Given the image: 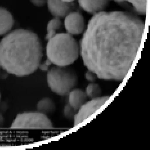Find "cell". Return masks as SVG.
Instances as JSON below:
<instances>
[{
	"mask_svg": "<svg viewBox=\"0 0 150 150\" xmlns=\"http://www.w3.org/2000/svg\"><path fill=\"white\" fill-rule=\"evenodd\" d=\"M68 94V103L77 110L86 102L87 96L85 92L81 89L75 88Z\"/></svg>",
	"mask_w": 150,
	"mask_h": 150,
	"instance_id": "8fae6325",
	"label": "cell"
},
{
	"mask_svg": "<svg viewBox=\"0 0 150 150\" xmlns=\"http://www.w3.org/2000/svg\"><path fill=\"white\" fill-rule=\"evenodd\" d=\"M120 5L141 14L146 13L147 0H114Z\"/></svg>",
	"mask_w": 150,
	"mask_h": 150,
	"instance_id": "7c38bea8",
	"label": "cell"
},
{
	"mask_svg": "<svg viewBox=\"0 0 150 150\" xmlns=\"http://www.w3.org/2000/svg\"><path fill=\"white\" fill-rule=\"evenodd\" d=\"M48 9L54 17L60 18L64 17L72 11L73 3L65 2L62 0H47Z\"/></svg>",
	"mask_w": 150,
	"mask_h": 150,
	"instance_id": "ba28073f",
	"label": "cell"
},
{
	"mask_svg": "<svg viewBox=\"0 0 150 150\" xmlns=\"http://www.w3.org/2000/svg\"><path fill=\"white\" fill-rule=\"evenodd\" d=\"M43 55L40 40L28 30L11 31L0 41V66L18 76L28 75L39 67Z\"/></svg>",
	"mask_w": 150,
	"mask_h": 150,
	"instance_id": "7a4b0ae2",
	"label": "cell"
},
{
	"mask_svg": "<svg viewBox=\"0 0 150 150\" xmlns=\"http://www.w3.org/2000/svg\"><path fill=\"white\" fill-rule=\"evenodd\" d=\"M80 7L86 12L96 14L104 11L111 0H78Z\"/></svg>",
	"mask_w": 150,
	"mask_h": 150,
	"instance_id": "9c48e42d",
	"label": "cell"
},
{
	"mask_svg": "<svg viewBox=\"0 0 150 150\" xmlns=\"http://www.w3.org/2000/svg\"><path fill=\"white\" fill-rule=\"evenodd\" d=\"M34 5L37 6H43L47 3V0H30Z\"/></svg>",
	"mask_w": 150,
	"mask_h": 150,
	"instance_id": "d6986e66",
	"label": "cell"
},
{
	"mask_svg": "<svg viewBox=\"0 0 150 150\" xmlns=\"http://www.w3.org/2000/svg\"><path fill=\"white\" fill-rule=\"evenodd\" d=\"M108 96L92 99L79 109L74 118V126L81 123L99 109L109 99Z\"/></svg>",
	"mask_w": 150,
	"mask_h": 150,
	"instance_id": "8992f818",
	"label": "cell"
},
{
	"mask_svg": "<svg viewBox=\"0 0 150 150\" xmlns=\"http://www.w3.org/2000/svg\"><path fill=\"white\" fill-rule=\"evenodd\" d=\"M96 74L93 72L88 70L85 74V76L86 79L88 81H93L96 79Z\"/></svg>",
	"mask_w": 150,
	"mask_h": 150,
	"instance_id": "e0dca14e",
	"label": "cell"
},
{
	"mask_svg": "<svg viewBox=\"0 0 150 150\" xmlns=\"http://www.w3.org/2000/svg\"></svg>",
	"mask_w": 150,
	"mask_h": 150,
	"instance_id": "7402d4cb",
	"label": "cell"
},
{
	"mask_svg": "<svg viewBox=\"0 0 150 150\" xmlns=\"http://www.w3.org/2000/svg\"><path fill=\"white\" fill-rule=\"evenodd\" d=\"M63 23L60 18L54 17L48 22L47 26V33L45 37L48 40L61 30L62 28Z\"/></svg>",
	"mask_w": 150,
	"mask_h": 150,
	"instance_id": "4fadbf2b",
	"label": "cell"
},
{
	"mask_svg": "<svg viewBox=\"0 0 150 150\" xmlns=\"http://www.w3.org/2000/svg\"><path fill=\"white\" fill-rule=\"evenodd\" d=\"M51 64V62L47 59L42 64H40L39 67L43 71L48 70L49 66Z\"/></svg>",
	"mask_w": 150,
	"mask_h": 150,
	"instance_id": "ac0fdd59",
	"label": "cell"
},
{
	"mask_svg": "<svg viewBox=\"0 0 150 150\" xmlns=\"http://www.w3.org/2000/svg\"><path fill=\"white\" fill-rule=\"evenodd\" d=\"M85 93L87 97L93 99L100 97L101 93V90L98 84L91 83L87 86Z\"/></svg>",
	"mask_w": 150,
	"mask_h": 150,
	"instance_id": "9a60e30c",
	"label": "cell"
},
{
	"mask_svg": "<svg viewBox=\"0 0 150 150\" xmlns=\"http://www.w3.org/2000/svg\"><path fill=\"white\" fill-rule=\"evenodd\" d=\"M4 122V117L1 113H0V127L2 126Z\"/></svg>",
	"mask_w": 150,
	"mask_h": 150,
	"instance_id": "ffe728a7",
	"label": "cell"
},
{
	"mask_svg": "<svg viewBox=\"0 0 150 150\" xmlns=\"http://www.w3.org/2000/svg\"><path fill=\"white\" fill-rule=\"evenodd\" d=\"M14 24V19L11 13L7 9L0 7V36L10 32Z\"/></svg>",
	"mask_w": 150,
	"mask_h": 150,
	"instance_id": "30bf717a",
	"label": "cell"
},
{
	"mask_svg": "<svg viewBox=\"0 0 150 150\" xmlns=\"http://www.w3.org/2000/svg\"><path fill=\"white\" fill-rule=\"evenodd\" d=\"M63 1L69 3H72L75 0H62Z\"/></svg>",
	"mask_w": 150,
	"mask_h": 150,
	"instance_id": "44dd1931",
	"label": "cell"
},
{
	"mask_svg": "<svg viewBox=\"0 0 150 150\" xmlns=\"http://www.w3.org/2000/svg\"></svg>",
	"mask_w": 150,
	"mask_h": 150,
	"instance_id": "603a6c76",
	"label": "cell"
},
{
	"mask_svg": "<svg viewBox=\"0 0 150 150\" xmlns=\"http://www.w3.org/2000/svg\"><path fill=\"white\" fill-rule=\"evenodd\" d=\"M144 27L142 20L129 13L95 14L79 43L84 65L100 79L123 80L136 57Z\"/></svg>",
	"mask_w": 150,
	"mask_h": 150,
	"instance_id": "6da1fadb",
	"label": "cell"
},
{
	"mask_svg": "<svg viewBox=\"0 0 150 150\" xmlns=\"http://www.w3.org/2000/svg\"><path fill=\"white\" fill-rule=\"evenodd\" d=\"M67 33L72 35H78L84 31L86 23L84 18L80 13L71 11L65 17L63 23Z\"/></svg>",
	"mask_w": 150,
	"mask_h": 150,
	"instance_id": "52a82bcc",
	"label": "cell"
},
{
	"mask_svg": "<svg viewBox=\"0 0 150 150\" xmlns=\"http://www.w3.org/2000/svg\"><path fill=\"white\" fill-rule=\"evenodd\" d=\"M47 59L55 65L69 66L80 55L79 43L67 33H58L48 40L46 48Z\"/></svg>",
	"mask_w": 150,
	"mask_h": 150,
	"instance_id": "3957f363",
	"label": "cell"
},
{
	"mask_svg": "<svg viewBox=\"0 0 150 150\" xmlns=\"http://www.w3.org/2000/svg\"><path fill=\"white\" fill-rule=\"evenodd\" d=\"M47 77L51 90L61 95L68 94L75 88L78 81L76 70L69 66L52 67L48 70Z\"/></svg>",
	"mask_w": 150,
	"mask_h": 150,
	"instance_id": "277c9868",
	"label": "cell"
},
{
	"mask_svg": "<svg viewBox=\"0 0 150 150\" xmlns=\"http://www.w3.org/2000/svg\"><path fill=\"white\" fill-rule=\"evenodd\" d=\"M36 108L38 112L45 114L53 112L56 107L54 102L51 99L45 98L38 102Z\"/></svg>",
	"mask_w": 150,
	"mask_h": 150,
	"instance_id": "5bb4252c",
	"label": "cell"
},
{
	"mask_svg": "<svg viewBox=\"0 0 150 150\" xmlns=\"http://www.w3.org/2000/svg\"><path fill=\"white\" fill-rule=\"evenodd\" d=\"M77 111V110L74 108L68 103L64 107L63 113L66 118L72 119L74 118Z\"/></svg>",
	"mask_w": 150,
	"mask_h": 150,
	"instance_id": "2e32d148",
	"label": "cell"
},
{
	"mask_svg": "<svg viewBox=\"0 0 150 150\" xmlns=\"http://www.w3.org/2000/svg\"><path fill=\"white\" fill-rule=\"evenodd\" d=\"M11 128L54 129L52 122L45 113L39 112L18 114L10 126Z\"/></svg>",
	"mask_w": 150,
	"mask_h": 150,
	"instance_id": "5b68a950",
	"label": "cell"
}]
</instances>
